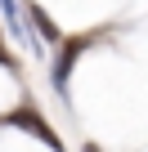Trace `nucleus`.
I'll use <instances>...</instances> for the list:
<instances>
[{"label": "nucleus", "mask_w": 148, "mask_h": 152, "mask_svg": "<svg viewBox=\"0 0 148 152\" xmlns=\"http://www.w3.org/2000/svg\"><path fill=\"white\" fill-rule=\"evenodd\" d=\"M0 125H5V130H27V134H32V139H40L45 148L63 152V139L45 125V116H40L36 107H14V112H5V116H0Z\"/></svg>", "instance_id": "obj_1"}, {"label": "nucleus", "mask_w": 148, "mask_h": 152, "mask_svg": "<svg viewBox=\"0 0 148 152\" xmlns=\"http://www.w3.org/2000/svg\"><path fill=\"white\" fill-rule=\"evenodd\" d=\"M90 40L94 36H58V58H54V72H49V81H54V90L67 99V81H72V67H77V58H81V49H90Z\"/></svg>", "instance_id": "obj_2"}, {"label": "nucleus", "mask_w": 148, "mask_h": 152, "mask_svg": "<svg viewBox=\"0 0 148 152\" xmlns=\"http://www.w3.org/2000/svg\"><path fill=\"white\" fill-rule=\"evenodd\" d=\"M32 23H36V31H40V40H45V45H58V36H63V31L49 23V14H45L40 5H32Z\"/></svg>", "instance_id": "obj_3"}, {"label": "nucleus", "mask_w": 148, "mask_h": 152, "mask_svg": "<svg viewBox=\"0 0 148 152\" xmlns=\"http://www.w3.org/2000/svg\"><path fill=\"white\" fill-rule=\"evenodd\" d=\"M0 67H9V72H14V67H18V63H14V58H9V54H5V49H0Z\"/></svg>", "instance_id": "obj_4"}, {"label": "nucleus", "mask_w": 148, "mask_h": 152, "mask_svg": "<svg viewBox=\"0 0 148 152\" xmlns=\"http://www.w3.org/2000/svg\"><path fill=\"white\" fill-rule=\"evenodd\" d=\"M81 152H103V148H99V143H85V148H81Z\"/></svg>", "instance_id": "obj_5"}]
</instances>
